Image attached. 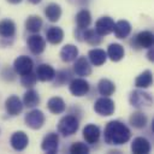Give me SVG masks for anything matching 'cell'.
Here are the masks:
<instances>
[{"label":"cell","mask_w":154,"mask_h":154,"mask_svg":"<svg viewBox=\"0 0 154 154\" xmlns=\"http://www.w3.org/2000/svg\"><path fill=\"white\" fill-rule=\"evenodd\" d=\"M130 137L131 131L124 123L119 120H111L109 123H107L103 131V140L107 144L120 146L126 143Z\"/></svg>","instance_id":"6da1fadb"},{"label":"cell","mask_w":154,"mask_h":154,"mask_svg":"<svg viewBox=\"0 0 154 154\" xmlns=\"http://www.w3.org/2000/svg\"><path fill=\"white\" fill-rule=\"evenodd\" d=\"M78 128H79V122L72 114H67L63 117L58 123V131L65 137L76 134Z\"/></svg>","instance_id":"7a4b0ae2"},{"label":"cell","mask_w":154,"mask_h":154,"mask_svg":"<svg viewBox=\"0 0 154 154\" xmlns=\"http://www.w3.org/2000/svg\"><path fill=\"white\" fill-rule=\"evenodd\" d=\"M114 101L109 96H101L94 103V111L100 116H112L114 112Z\"/></svg>","instance_id":"3957f363"},{"label":"cell","mask_w":154,"mask_h":154,"mask_svg":"<svg viewBox=\"0 0 154 154\" xmlns=\"http://www.w3.org/2000/svg\"><path fill=\"white\" fill-rule=\"evenodd\" d=\"M24 120H25L26 126H29L32 130H37V129H41L43 126L46 118H45V114H43L42 111L32 109V111H30L25 114Z\"/></svg>","instance_id":"277c9868"},{"label":"cell","mask_w":154,"mask_h":154,"mask_svg":"<svg viewBox=\"0 0 154 154\" xmlns=\"http://www.w3.org/2000/svg\"><path fill=\"white\" fill-rule=\"evenodd\" d=\"M129 100H130V103L136 108H141V107H144V106H150L152 102H153V99H152L150 94L141 91V90L132 91L130 94Z\"/></svg>","instance_id":"5b68a950"},{"label":"cell","mask_w":154,"mask_h":154,"mask_svg":"<svg viewBox=\"0 0 154 154\" xmlns=\"http://www.w3.org/2000/svg\"><path fill=\"white\" fill-rule=\"evenodd\" d=\"M32 67H34V61L28 55H20L13 63V70L20 76L31 72Z\"/></svg>","instance_id":"8992f818"},{"label":"cell","mask_w":154,"mask_h":154,"mask_svg":"<svg viewBox=\"0 0 154 154\" xmlns=\"http://www.w3.org/2000/svg\"><path fill=\"white\" fill-rule=\"evenodd\" d=\"M69 90L75 96H84L89 91V83L84 78H73L69 84Z\"/></svg>","instance_id":"52a82bcc"},{"label":"cell","mask_w":154,"mask_h":154,"mask_svg":"<svg viewBox=\"0 0 154 154\" xmlns=\"http://www.w3.org/2000/svg\"><path fill=\"white\" fill-rule=\"evenodd\" d=\"M58 147H59V137L58 134L55 132H49L45 136V138L42 140L41 143V148L43 152L48 153V154H54L58 152Z\"/></svg>","instance_id":"ba28073f"},{"label":"cell","mask_w":154,"mask_h":154,"mask_svg":"<svg viewBox=\"0 0 154 154\" xmlns=\"http://www.w3.org/2000/svg\"><path fill=\"white\" fill-rule=\"evenodd\" d=\"M26 45H28L30 52L32 54L37 55V54H41L45 51V48H46V40L42 36H40L38 34H34V35H31L28 38Z\"/></svg>","instance_id":"9c48e42d"},{"label":"cell","mask_w":154,"mask_h":154,"mask_svg":"<svg viewBox=\"0 0 154 154\" xmlns=\"http://www.w3.org/2000/svg\"><path fill=\"white\" fill-rule=\"evenodd\" d=\"M73 71L77 76L81 77H85L89 76L91 73V66L89 60L85 57H78L75 59V64H73Z\"/></svg>","instance_id":"30bf717a"},{"label":"cell","mask_w":154,"mask_h":154,"mask_svg":"<svg viewBox=\"0 0 154 154\" xmlns=\"http://www.w3.org/2000/svg\"><path fill=\"white\" fill-rule=\"evenodd\" d=\"M10 143H11V146H12V148L14 150L22 152L28 147V143H29L28 135L25 132H23V131H17L11 136Z\"/></svg>","instance_id":"8fae6325"},{"label":"cell","mask_w":154,"mask_h":154,"mask_svg":"<svg viewBox=\"0 0 154 154\" xmlns=\"http://www.w3.org/2000/svg\"><path fill=\"white\" fill-rule=\"evenodd\" d=\"M113 26H114V20L111 17H101L95 23V30L101 36L113 32Z\"/></svg>","instance_id":"7c38bea8"},{"label":"cell","mask_w":154,"mask_h":154,"mask_svg":"<svg viewBox=\"0 0 154 154\" xmlns=\"http://www.w3.org/2000/svg\"><path fill=\"white\" fill-rule=\"evenodd\" d=\"M35 75H36L38 81H41V82H49V81L54 79L55 70L51 65H48V64H40L36 67Z\"/></svg>","instance_id":"4fadbf2b"},{"label":"cell","mask_w":154,"mask_h":154,"mask_svg":"<svg viewBox=\"0 0 154 154\" xmlns=\"http://www.w3.org/2000/svg\"><path fill=\"white\" fill-rule=\"evenodd\" d=\"M5 108L10 116H17L23 111V102L20 101V99L18 96L12 95L6 99Z\"/></svg>","instance_id":"5bb4252c"},{"label":"cell","mask_w":154,"mask_h":154,"mask_svg":"<svg viewBox=\"0 0 154 154\" xmlns=\"http://www.w3.org/2000/svg\"><path fill=\"white\" fill-rule=\"evenodd\" d=\"M100 135H101L100 128L95 124H88L83 129V138L85 140L87 143H90V144L96 143L100 138Z\"/></svg>","instance_id":"9a60e30c"},{"label":"cell","mask_w":154,"mask_h":154,"mask_svg":"<svg viewBox=\"0 0 154 154\" xmlns=\"http://www.w3.org/2000/svg\"><path fill=\"white\" fill-rule=\"evenodd\" d=\"M150 143L144 137H136L131 143V150L135 154H148L150 152Z\"/></svg>","instance_id":"2e32d148"},{"label":"cell","mask_w":154,"mask_h":154,"mask_svg":"<svg viewBox=\"0 0 154 154\" xmlns=\"http://www.w3.org/2000/svg\"><path fill=\"white\" fill-rule=\"evenodd\" d=\"M113 32L118 38H126L131 32V24L128 20L120 19L117 23H114Z\"/></svg>","instance_id":"e0dca14e"},{"label":"cell","mask_w":154,"mask_h":154,"mask_svg":"<svg viewBox=\"0 0 154 154\" xmlns=\"http://www.w3.org/2000/svg\"><path fill=\"white\" fill-rule=\"evenodd\" d=\"M88 58H89V61L95 65V66H101L102 64L106 63V59H107V54L103 49H100V48H94V49H90L88 52Z\"/></svg>","instance_id":"ac0fdd59"},{"label":"cell","mask_w":154,"mask_h":154,"mask_svg":"<svg viewBox=\"0 0 154 154\" xmlns=\"http://www.w3.org/2000/svg\"><path fill=\"white\" fill-rule=\"evenodd\" d=\"M135 41H136L137 46L141 48H150V47H153V41H154L153 32H150L148 30L141 31L136 35Z\"/></svg>","instance_id":"d6986e66"},{"label":"cell","mask_w":154,"mask_h":154,"mask_svg":"<svg viewBox=\"0 0 154 154\" xmlns=\"http://www.w3.org/2000/svg\"><path fill=\"white\" fill-rule=\"evenodd\" d=\"M46 38L52 45H59L64 40V31L59 26H51L46 31Z\"/></svg>","instance_id":"ffe728a7"},{"label":"cell","mask_w":154,"mask_h":154,"mask_svg":"<svg viewBox=\"0 0 154 154\" xmlns=\"http://www.w3.org/2000/svg\"><path fill=\"white\" fill-rule=\"evenodd\" d=\"M77 57H78V48L73 45H65L60 51V58L64 63L75 61Z\"/></svg>","instance_id":"44dd1931"},{"label":"cell","mask_w":154,"mask_h":154,"mask_svg":"<svg viewBox=\"0 0 154 154\" xmlns=\"http://www.w3.org/2000/svg\"><path fill=\"white\" fill-rule=\"evenodd\" d=\"M47 108L49 109V112H52L53 114H60L66 109V105L65 101L59 97V96H53L48 100L47 102Z\"/></svg>","instance_id":"7402d4cb"},{"label":"cell","mask_w":154,"mask_h":154,"mask_svg":"<svg viewBox=\"0 0 154 154\" xmlns=\"http://www.w3.org/2000/svg\"><path fill=\"white\" fill-rule=\"evenodd\" d=\"M16 35V24L11 19H2L0 22V36L5 38H11Z\"/></svg>","instance_id":"603a6c76"},{"label":"cell","mask_w":154,"mask_h":154,"mask_svg":"<svg viewBox=\"0 0 154 154\" xmlns=\"http://www.w3.org/2000/svg\"><path fill=\"white\" fill-rule=\"evenodd\" d=\"M107 57L112 60V61H120L124 58V47L119 43H111L107 48Z\"/></svg>","instance_id":"cb8c5ba5"},{"label":"cell","mask_w":154,"mask_h":154,"mask_svg":"<svg viewBox=\"0 0 154 154\" xmlns=\"http://www.w3.org/2000/svg\"><path fill=\"white\" fill-rule=\"evenodd\" d=\"M45 14L49 22H52V23L58 22L60 19V16H61V7L54 2L48 4L45 8Z\"/></svg>","instance_id":"d4e9b609"},{"label":"cell","mask_w":154,"mask_h":154,"mask_svg":"<svg viewBox=\"0 0 154 154\" xmlns=\"http://www.w3.org/2000/svg\"><path fill=\"white\" fill-rule=\"evenodd\" d=\"M97 90L102 96H111L116 91V85L112 81L107 78H102L97 83Z\"/></svg>","instance_id":"484cf974"},{"label":"cell","mask_w":154,"mask_h":154,"mask_svg":"<svg viewBox=\"0 0 154 154\" xmlns=\"http://www.w3.org/2000/svg\"><path fill=\"white\" fill-rule=\"evenodd\" d=\"M91 23V14L88 10H81L76 14V24L78 29H87Z\"/></svg>","instance_id":"4316f807"},{"label":"cell","mask_w":154,"mask_h":154,"mask_svg":"<svg viewBox=\"0 0 154 154\" xmlns=\"http://www.w3.org/2000/svg\"><path fill=\"white\" fill-rule=\"evenodd\" d=\"M152 83H153V75H152V72H150L149 70L143 71V72H142L141 75H138V76L136 77V79H135V85H136L137 88H143V89H146V88L150 87Z\"/></svg>","instance_id":"83f0119b"},{"label":"cell","mask_w":154,"mask_h":154,"mask_svg":"<svg viewBox=\"0 0 154 154\" xmlns=\"http://www.w3.org/2000/svg\"><path fill=\"white\" fill-rule=\"evenodd\" d=\"M38 103H40V96H38L36 90L30 89L24 94V96H23V106H25L28 108H32V107L37 106Z\"/></svg>","instance_id":"f1b7e54d"},{"label":"cell","mask_w":154,"mask_h":154,"mask_svg":"<svg viewBox=\"0 0 154 154\" xmlns=\"http://www.w3.org/2000/svg\"><path fill=\"white\" fill-rule=\"evenodd\" d=\"M129 122H130V124H131L134 128H136V129H143V128L147 125L148 119H147V116H146L143 112L137 111V112H134V113L130 116Z\"/></svg>","instance_id":"f546056e"},{"label":"cell","mask_w":154,"mask_h":154,"mask_svg":"<svg viewBox=\"0 0 154 154\" xmlns=\"http://www.w3.org/2000/svg\"><path fill=\"white\" fill-rule=\"evenodd\" d=\"M25 28L28 31L36 34L42 28V19L38 16H29L28 19L25 20Z\"/></svg>","instance_id":"4dcf8cb0"},{"label":"cell","mask_w":154,"mask_h":154,"mask_svg":"<svg viewBox=\"0 0 154 154\" xmlns=\"http://www.w3.org/2000/svg\"><path fill=\"white\" fill-rule=\"evenodd\" d=\"M83 37H84V41L91 46H97L102 41V36L97 34L95 29H87L85 32L83 34Z\"/></svg>","instance_id":"1f68e13d"},{"label":"cell","mask_w":154,"mask_h":154,"mask_svg":"<svg viewBox=\"0 0 154 154\" xmlns=\"http://www.w3.org/2000/svg\"><path fill=\"white\" fill-rule=\"evenodd\" d=\"M54 78H55V84L57 85H63V84H65L66 82L70 81L71 73H70L69 70H61V71H58L55 73Z\"/></svg>","instance_id":"d6a6232c"},{"label":"cell","mask_w":154,"mask_h":154,"mask_svg":"<svg viewBox=\"0 0 154 154\" xmlns=\"http://www.w3.org/2000/svg\"><path fill=\"white\" fill-rule=\"evenodd\" d=\"M70 153H72V154H88L89 153V147L85 143L75 142L70 147Z\"/></svg>","instance_id":"836d02e7"},{"label":"cell","mask_w":154,"mask_h":154,"mask_svg":"<svg viewBox=\"0 0 154 154\" xmlns=\"http://www.w3.org/2000/svg\"><path fill=\"white\" fill-rule=\"evenodd\" d=\"M36 81H37V77L32 71L29 72V73L23 75L22 78H20V83H22L23 87H32V85H35Z\"/></svg>","instance_id":"e575fe53"},{"label":"cell","mask_w":154,"mask_h":154,"mask_svg":"<svg viewBox=\"0 0 154 154\" xmlns=\"http://www.w3.org/2000/svg\"><path fill=\"white\" fill-rule=\"evenodd\" d=\"M147 57H148V59H149L150 61H153V60H154V51H153V48H152V47H150V48H148Z\"/></svg>","instance_id":"d590c367"},{"label":"cell","mask_w":154,"mask_h":154,"mask_svg":"<svg viewBox=\"0 0 154 154\" xmlns=\"http://www.w3.org/2000/svg\"><path fill=\"white\" fill-rule=\"evenodd\" d=\"M10 4H19L22 0H7Z\"/></svg>","instance_id":"8d00e7d4"},{"label":"cell","mask_w":154,"mask_h":154,"mask_svg":"<svg viewBox=\"0 0 154 154\" xmlns=\"http://www.w3.org/2000/svg\"><path fill=\"white\" fill-rule=\"evenodd\" d=\"M28 1H30L31 4H38V2H41L42 0H28Z\"/></svg>","instance_id":"74e56055"}]
</instances>
